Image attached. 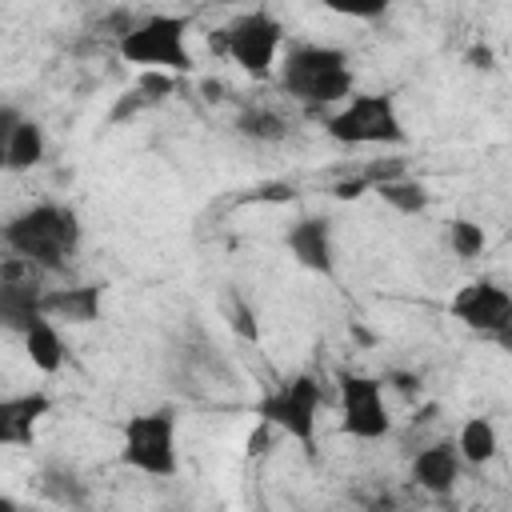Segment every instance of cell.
Instances as JSON below:
<instances>
[{
  "mask_svg": "<svg viewBox=\"0 0 512 512\" xmlns=\"http://www.w3.org/2000/svg\"><path fill=\"white\" fill-rule=\"evenodd\" d=\"M280 44H284V24L264 8L240 12L224 28H212V52H224L232 64H240L256 80L272 76L280 60Z\"/></svg>",
  "mask_w": 512,
  "mask_h": 512,
  "instance_id": "6",
  "label": "cell"
},
{
  "mask_svg": "<svg viewBox=\"0 0 512 512\" xmlns=\"http://www.w3.org/2000/svg\"><path fill=\"white\" fill-rule=\"evenodd\" d=\"M44 268H36L32 260L8 252L0 264V324L16 336H24L40 316H44V284H40Z\"/></svg>",
  "mask_w": 512,
  "mask_h": 512,
  "instance_id": "8",
  "label": "cell"
},
{
  "mask_svg": "<svg viewBox=\"0 0 512 512\" xmlns=\"http://www.w3.org/2000/svg\"><path fill=\"white\" fill-rule=\"evenodd\" d=\"M492 340H496V344H500V348H504V352L512 356V324H508V328H500V332H496Z\"/></svg>",
  "mask_w": 512,
  "mask_h": 512,
  "instance_id": "29",
  "label": "cell"
},
{
  "mask_svg": "<svg viewBox=\"0 0 512 512\" xmlns=\"http://www.w3.org/2000/svg\"><path fill=\"white\" fill-rule=\"evenodd\" d=\"M468 64L480 68V72H492V68H496V56H492L488 44H476V48H468Z\"/></svg>",
  "mask_w": 512,
  "mask_h": 512,
  "instance_id": "28",
  "label": "cell"
},
{
  "mask_svg": "<svg viewBox=\"0 0 512 512\" xmlns=\"http://www.w3.org/2000/svg\"><path fill=\"white\" fill-rule=\"evenodd\" d=\"M176 72H164V68H140V80H136V88L148 96V104H156V100H168L172 92H176V80H172Z\"/></svg>",
  "mask_w": 512,
  "mask_h": 512,
  "instance_id": "24",
  "label": "cell"
},
{
  "mask_svg": "<svg viewBox=\"0 0 512 512\" xmlns=\"http://www.w3.org/2000/svg\"><path fill=\"white\" fill-rule=\"evenodd\" d=\"M444 240H448V248H452L460 260H476V256L488 248V236H484V228H480L476 220H464V216L448 220V228H444Z\"/></svg>",
  "mask_w": 512,
  "mask_h": 512,
  "instance_id": "21",
  "label": "cell"
},
{
  "mask_svg": "<svg viewBox=\"0 0 512 512\" xmlns=\"http://www.w3.org/2000/svg\"><path fill=\"white\" fill-rule=\"evenodd\" d=\"M340 200H356V196H364V192H372V184L364 180V176H348V180H340L336 188H332Z\"/></svg>",
  "mask_w": 512,
  "mask_h": 512,
  "instance_id": "26",
  "label": "cell"
},
{
  "mask_svg": "<svg viewBox=\"0 0 512 512\" xmlns=\"http://www.w3.org/2000/svg\"><path fill=\"white\" fill-rule=\"evenodd\" d=\"M120 464L144 476H176L180 452H176V412L172 408H148L128 416L120 436Z\"/></svg>",
  "mask_w": 512,
  "mask_h": 512,
  "instance_id": "7",
  "label": "cell"
},
{
  "mask_svg": "<svg viewBox=\"0 0 512 512\" xmlns=\"http://www.w3.org/2000/svg\"><path fill=\"white\" fill-rule=\"evenodd\" d=\"M40 492L52 504H64V508H84L88 504V488L68 464H44L40 468Z\"/></svg>",
  "mask_w": 512,
  "mask_h": 512,
  "instance_id": "19",
  "label": "cell"
},
{
  "mask_svg": "<svg viewBox=\"0 0 512 512\" xmlns=\"http://www.w3.org/2000/svg\"><path fill=\"white\" fill-rule=\"evenodd\" d=\"M284 248L300 268H308L324 280L336 276V248H332V220L328 216H300L284 232Z\"/></svg>",
  "mask_w": 512,
  "mask_h": 512,
  "instance_id": "11",
  "label": "cell"
},
{
  "mask_svg": "<svg viewBox=\"0 0 512 512\" xmlns=\"http://www.w3.org/2000/svg\"><path fill=\"white\" fill-rule=\"evenodd\" d=\"M80 240H84V224H80L76 208L72 204H56V200L28 204L24 212H16L4 224L8 252L32 260L44 272H64L68 260L80 252Z\"/></svg>",
  "mask_w": 512,
  "mask_h": 512,
  "instance_id": "1",
  "label": "cell"
},
{
  "mask_svg": "<svg viewBox=\"0 0 512 512\" xmlns=\"http://www.w3.org/2000/svg\"><path fill=\"white\" fill-rule=\"evenodd\" d=\"M456 448H460L464 464H472V468L488 464V460L496 456V448H500L496 424H492L488 416H472V420H464L460 432H456Z\"/></svg>",
  "mask_w": 512,
  "mask_h": 512,
  "instance_id": "17",
  "label": "cell"
},
{
  "mask_svg": "<svg viewBox=\"0 0 512 512\" xmlns=\"http://www.w3.org/2000/svg\"><path fill=\"white\" fill-rule=\"evenodd\" d=\"M188 16L176 12H152L144 20H136L120 40L116 52L120 60L136 64V68H164V72H192V52H188Z\"/></svg>",
  "mask_w": 512,
  "mask_h": 512,
  "instance_id": "4",
  "label": "cell"
},
{
  "mask_svg": "<svg viewBox=\"0 0 512 512\" xmlns=\"http://www.w3.org/2000/svg\"><path fill=\"white\" fill-rule=\"evenodd\" d=\"M340 384V428L352 440H380L388 436V404H384V380L364 372H336Z\"/></svg>",
  "mask_w": 512,
  "mask_h": 512,
  "instance_id": "9",
  "label": "cell"
},
{
  "mask_svg": "<svg viewBox=\"0 0 512 512\" xmlns=\"http://www.w3.org/2000/svg\"><path fill=\"white\" fill-rule=\"evenodd\" d=\"M460 468H464V456L456 440H432L412 456V480L432 496H448L460 480Z\"/></svg>",
  "mask_w": 512,
  "mask_h": 512,
  "instance_id": "12",
  "label": "cell"
},
{
  "mask_svg": "<svg viewBox=\"0 0 512 512\" xmlns=\"http://www.w3.org/2000/svg\"><path fill=\"white\" fill-rule=\"evenodd\" d=\"M232 128H236V136H244V140H252V144H280V140L288 136L284 116H280L276 108H264V104L240 108V116H236Z\"/></svg>",
  "mask_w": 512,
  "mask_h": 512,
  "instance_id": "18",
  "label": "cell"
},
{
  "mask_svg": "<svg viewBox=\"0 0 512 512\" xmlns=\"http://www.w3.org/2000/svg\"><path fill=\"white\" fill-rule=\"evenodd\" d=\"M20 340H24V352H28L32 368H40V372H48V376L64 368V360H68V344H64V336H60V328H56L52 316H40Z\"/></svg>",
  "mask_w": 512,
  "mask_h": 512,
  "instance_id": "16",
  "label": "cell"
},
{
  "mask_svg": "<svg viewBox=\"0 0 512 512\" xmlns=\"http://www.w3.org/2000/svg\"><path fill=\"white\" fill-rule=\"evenodd\" d=\"M384 380H388V384H396V392H404L408 400H412V396H420V380H416L412 372H388Z\"/></svg>",
  "mask_w": 512,
  "mask_h": 512,
  "instance_id": "27",
  "label": "cell"
},
{
  "mask_svg": "<svg viewBox=\"0 0 512 512\" xmlns=\"http://www.w3.org/2000/svg\"><path fill=\"white\" fill-rule=\"evenodd\" d=\"M220 312H224V320H228V328L240 336V340H260V320H256V308L240 296V292H228L224 300H220Z\"/></svg>",
  "mask_w": 512,
  "mask_h": 512,
  "instance_id": "22",
  "label": "cell"
},
{
  "mask_svg": "<svg viewBox=\"0 0 512 512\" xmlns=\"http://www.w3.org/2000/svg\"><path fill=\"white\" fill-rule=\"evenodd\" d=\"M392 0H320V8L348 16V20H380Z\"/></svg>",
  "mask_w": 512,
  "mask_h": 512,
  "instance_id": "23",
  "label": "cell"
},
{
  "mask_svg": "<svg viewBox=\"0 0 512 512\" xmlns=\"http://www.w3.org/2000/svg\"><path fill=\"white\" fill-rule=\"evenodd\" d=\"M280 92L308 112L340 108L356 92V72L344 48L332 44H296L280 60Z\"/></svg>",
  "mask_w": 512,
  "mask_h": 512,
  "instance_id": "2",
  "label": "cell"
},
{
  "mask_svg": "<svg viewBox=\"0 0 512 512\" xmlns=\"http://www.w3.org/2000/svg\"><path fill=\"white\" fill-rule=\"evenodd\" d=\"M52 412V396L48 392H20V396H4L0 400V444L8 448H28L36 424Z\"/></svg>",
  "mask_w": 512,
  "mask_h": 512,
  "instance_id": "13",
  "label": "cell"
},
{
  "mask_svg": "<svg viewBox=\"0 0 512 512\" xmlns=\"http://www.w3.org/2000/svg\"><path fill=\"white\" fill-rule=\"evenodd\" d=\"M452 320L480 336H496L500 328L512 324V292L500 288L496 280H468L452 300H448Z\"/></svg>",
  "mask_w": 512,
  "mask_h": 512,
  "instance_id": "10",
  "label": "cell"
},
{
  "mask_svg": "<svg viewBox=\"0 0 512 512\" xmlns=\"http://www.w3.org/2000/svg\"><path fill=\"white\" fill-rule=\"evenodd\" d=\"M144 104H148V96H144V92H140V88H136V92H132V96H120V104H116V108H112V124H120V120H124V116H136V112H140V108H144Z\"/></svg>",
  "mask_w": 512,
  "mask_h": 512,
  "instance_id": "25",
  "label": "cell"
},
{
  "mask_svg": "<svg viewBox=\"0 0 512 512\" xmlns=\"http://www.w3.org/2000/svg\"><path fill=\"white\" fill-rule=\"evenodd\" d=\"M320 408H324V388L312 372H296L288 380H280L276 388H268L256 404V416L272 428L284 432L288 440H296L304 452H312L316 444V424H320Z\"/></svg>",
  "mask_w": 512,
  "mask_h": 512,
  "instance_id": "5",
  "label": "cell"
},
{
  "mask_svg": "<svg viewBox=\"0 0 512 512\" xmlns=\"http://www.w3.org/2000/svg\"><path fill=\"white\" fill-rule=\"evenodd\" d=\"M376 196L392 208V212H400V216H420L424 208H428V188L420 184V180H412V176H396V180H384V184H376Z\"/></svg>",
  "mask_w": 512,
  "mask_h": 512,
  "instance_id": "20",
  "label": "cell"
},
{
  "mask_svg": "<svg viewBox=\"0 0 512 512\" xmlns=\"http://www.w3.org/2000/svg\"><path fill=\"white\" fill-rule=\"evenodd\" d=\"M324 132L348 148H376V144L408 140L396 96L388 92H352L336 112L324 116Z\"/></svg>",
  "mask_w": 512,
  "mask_h": 512,
  "instance_id": "3",
  "label": "cell"
},
{
  "mask_svg": "<svg viewBox=\"0 0 512 512\" xmlns=\"http://www.w3.org/2000/svg\"><path fill=\"white\" fill-rule=\"evenodd\" d=\"M104 312V284H72L44 292V316L64 324H96Z\"/></svg>",
  "mask_w": 512,
  "mask_h": 512,
  "instance_id": "14",
  "label": "cell"
},
{
  "mask_svg": "<svg viewBox=\"0 0 512 512\" xmlns=\"http://www.w3.org/2000/svg\"><path fill=\"white\" fill-rule=\"evenodd\" d=\"M44 152H48V136L32 116H24L20 124H12L0 136V156H4L8 172H32L44 160Z\"/></svg>",
  "mask_w": 512,
  "mask_h": 512,
  "instance_id": "15",
  "label": "cell"
}]
</instances>
